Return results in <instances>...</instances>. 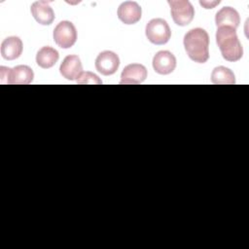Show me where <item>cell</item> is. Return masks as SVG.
<instances>
[{
    "instance_id": "obj_9",
    "label": "cell",
    "mask_w": 249,
    "mask_h": 249,
    "mask_svg": "<svg viewBox=\"0 0 249 249\" xmlns=\"http://www.w3.org/2000/svg\"><path fill=\"white\" fill-rule=\"evenodd\" d=\"M176 67V57L168 51L158 52L153 58V68L160 75H167L173 72Z\"/></svg>"
},
{
    "instance_id": "obj_12",
    "label": "cell",
    "mask_w": 249,
    "mask_h": 249,
    "mask_svg": "<svg viewBox=\"0 0 249 249\" xmlns=\"http://www.w3.org/2000/svg\"><path fill=\"white\" fill-rule=\"evenodd\" d=\"M31 15L42 25H50L54 19V12L46 1H36L31 5Z\"/></svg>"
},
{
    "instance_id": "obj_16",
    "label": "cell",
    "mask_w": 249,
    "mask_h": 249,
    "mask_svg": "<svg viewBox=\"0 0 249 249\" xmlns=\"http://www.w3.org/2000/svg\"><path fill=\"white\" fill-rule=\"evenodd\" d=\"M211 81L216 85H232L235 83V78L231 69L225 66H218L212 71Z\"/></svg>"
},
{
    "instance_id": "obj_8",
    "label": "cell",
    "mask_w": 249,
    "mask_h": 249,
    "mask_svg": "<svg viewBox=\"0 0 249 249\" xmlns=\"http://www.w3.org/2000/svg\"><path fill=\"white\" fill-rule=\"evenodd\" d=\"M147 78V69L140 63H131L126 65L121 74L120 84L137 85L143 83Z\"/></svg>"
},
{
    "instance_id": "obj_11",
    "label": "cell",
    "mask_w": 249,
    "mask_h": 249,
    "mask_svg": "<svg viewBox=\"0 0 249 249\" xmlns=\"http://www.w3.org/2000/svg\"><path fill=\"white\" fill-rule=\"evenodd\" d=\"M60 74L67 80H76L83 73V65L78 55H67L60 64Z\"/></svg>"
},
{
    "instance_id": "obj_6",
    "label": "cell",
    "mask_w": 249,
    "mask_h": 249,
    "mask_svg": "<svg viewBox=\"0 0 249 249\" xmlns=\"http://www.w3.org/2000/svg\"><path fill=\"white\" fill-rule=\"evenodd\" d=\"M1 76L7 75V83L10 85H28L34 78L33 70L27 65H18L14 68L0 67Z\"/></svg>"
},
{
    "instance_id": "obj_2",
    "label": "cell",
    "mask_w": 249,
    "mask_h": 249,
    "mask_svg": "<svg viewBox=\"0 0 249 249\" xmlns=\"http://www.w3.org/2000/svg\"><path fill=\"white\" fill-rule=\"evenodd\" d=\"M216 42L222 56L228 61H237L243 55V48L237 38L236 29L230 26L217 28Z\"/></svg>"
},
{
    "instance_id": "obj_4",
    "label": "cell",
    "mask_w": 249,
    "mask_h": 249,
    "mask_svg": "<svg viewBox=\"0 0 249 249\" xmlns=\"http://www.w3.org/2000/svg\"><path fill=\"white\" fill-rule=\"evenodd\" d=\"M173 21L179 26L190 24L195 17V9L188 0L168 1Z\"/></svg>"
},
{
    "instance_id": "obj_3",
    "label": "cell",
    "mask_w": 249,
    "mask_h": 249,
    "mask_svg": "<svg viewBox=\"0 0 249 249\" xmlns=\"http://www.w3.org/2000/svg\"><path fill=\"white\" fill-rule=\"evenodd\" d=\"M147 39L155 45H164L171 37V30L163 18L151 19L145 29Z\"/></svg>"
},
{
    "instance_id": "obj_7",
    "label": "cell",
    "mask_w": 249,
    "mask_h": 249,
    "mask_svg": "<svg viewBox=\"0 0 249 249\" xmlns=\"http://www.w3.org/2000/svg\"><path fill=\"white\" fill-rule=\"evenodd\" d=\"M119 65L120 58L118 54L111 51L101 52L95 59L96 70L104 76H109L116 73Z\"/></svg>"
},
{
    "instance_id": "obj_5",
    "label": "cell",
    "mask_w": 249,
    "mask_h": 249,
    "mask_svg": "<svg viewBox=\"0 0 249 249\" xmlns=\"http://www.w3.org/2000/svg\"><path fill=\"white\" fill-rule=\"evenodd\" d=\"M53 40L62 49L71 48L77 40V30L74 24L68 20H62L53 29Z\"/></svg>"
},
{
    "instance_id": "obj_14",
    "label": "cell",
    "mask_w": 249,
    "mask_h": 249,
    "mask_svg": "<svg viewBox=\"0 0 249 249\" xmlns=\"http://www.w3.org/2000/svg\"><path fill=\"white\" fill-rule=\"evenodd\" d=\"M22 48V42L18 37H7L1 44V55L4 59L14 60L20 56Z\"/></svg>"
},
{
    "instance_id": "obj_1",
    "label": "cell",
    "mask_w": 249,
    "mask_h": 249,
    "mask_svg": "<svg viewBox=\"0 0 249 249\" xmlns=\"http://www.w3.org/2000/svg\"><path fill=\"white\" fill-rule=\"evenodd\" d=\"M184 47L189 57L197 63L209 58V36L202 28H193L184 36Z\"/></svg>"
},
{
    "instance_id": "obj_15",
    "label": "cell",
    "mask_w": 249,
    "mask_h": 249,
    "mask_svg": "<svg viewBox=\"0 0 249 249\" xmlns=\"http://www.w3.org/2000/svg\"><path fill=\"white\" fill-rule=\"evenodd\" d=\"M59 54L56 50L52 47H43L41 48L36 54L37 64L44 69L53 67L58 60Z\"/></svg>"
},
{
    "instance_id": "obj_10",
    "label": "cell",
    "mask_w": 249,
    "mask_h": 249,
    "mask_svg": "<svg viewBox=\"0 0 249 249\" xmlns=\"http://www.w3.org/2000/svg\"><path fill=\"white\" fill-rule=\"evenodd\" d=\"M118 18L124 24H134L140 20L142 10L138 3L134 1H125L118 8Z\"/></svg>"
},
{
    "instance_id": "obj_13",
    "label": "cell",
    "mask_w": 249,
    "mask_h": 249,
    "mask_svg": "<svg viewBox=\"0 0 249 249\" xmlns=\"http://www.w3.org/2000/svg\"><path fill=\"white\" fill-rule=\"evenodd\" d=\"M217 27L230 26L236 29L240 23V18L237 11L231 7H223L215 16Z\"/></svg>"
},
{
    "instance_id": "obj_17",
    "label": "cell",
    "mask_w": 249,
    "mask_h": 249,
    "mask_svg": "<svg viewBox=\"0 0 249 249\" xmlns=\"http://www.w3.org/2000/svg\"><path fill=\"white\" fill-rule=\"evenodd\" d=\"M77 83L81 85H101L102 81L99 79L97 75L92 72H83L80 77L77 79Z\"/></svg>"
}]
</instances>
